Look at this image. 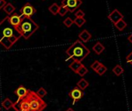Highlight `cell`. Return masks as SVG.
<instances>
[{"label":"cell","instance_id":"1","mask_svg":"<svg viewBox=\"0 0 132 111\" xmlns=\"http://www.w3.org/2000/svg\"><path fill=\"white\" fill-rule=\"evenodd\" d=\"M22 37L16 28L11 25L9 16L0 22V45L6 49H10Z\"/></svg>","mask_w":132,"mask_h":111},{"label":"cell","instance_id":"2","mask_svg":"<svg viewBox=\"0 0 132 111\" xmlns=\"http://www.w3.org/2000/svg\"><path fill=\"white\" fill-rule=\"evenodd\" d=\"M65 52L73 61L81 63L90 53V50L80 40H76L69 48L66 49Z\"/></svg>","mask_w":132,"mask_h":111},{"label":"cell","instance_id":"3","mask_svg":"<svg viewBox=\"0 0 132 111\" xmlns=\"http://www.w3.org/2000/svg\"><path fill=\"white\" fill-rule=\"evenodd\" d=\"M16 28L22 37L28 39L39 29V26L31 18L23 17L20 25Z\"/></svg>","mask_w":132,"mask_h":111},{"label":"cell","instance_id":"4","mask_svg":"<svg viewBox=\"0 0 132 111\" xmlns=\"http://www.w3.org/2000/svg\"><path fill=\"white\" fill-rule=\"evenodd\" d=\"M26 98L29 103V111H43L47 107V103L42 98L37 96L36 92L29 90Z\"/></svg>","mask_w":132,"mask_h":111},{"label":"cell","instance_id":"5","mask_svg":"<svg viewBox=\"0 0 132 111\" xmlns=\"http://www.w3.org/2000/svg\"><path fill=\"white\" fill-rule=\"evenodd\" d=\"M82 0H62L61 6H64L69 12L73 13L82 5Z\"/></svg>","mask_w":132,"mask_h":111},{"label":"cell","instance_id":"6","mask_svg":"<svg viewBox=\"0 0 132 111\" xmlns=\"http://www.w3.org/2000/svg\"><path fill=\"white\" fill-rule=\"evenodd\" d=\"M36 12H37L36 9L30 3H27L26 4H24L23 6L20 10V15L23 17H27V18H31L36 13Z\"/></svg>","mask_w":132,"mask_h":111},{"label":"cell","instance_id":"7","mask_svg":"<svg viewBox=\"0 0 132 111\" xmlns=\"http://www.w3.org/2000/svg\"><path fill=\"white\" fill-rule=\"evenodd\" d=\"M69 97H71L73 100V104L76 103V102H78L84 96V93L82 90H80L79 87L76 86L75 88H73L69 93Z\"/></svg>","mask_w":132,"mask_h":111},{"label":"cell","instance_id":"8","mask_svg":"<svg viewBox=\"0 0 132 111\" xmlns=\"http://www.w3.org/2000/svg\"><path fill=\"white\" fill-rule=\"evenodd\" d=\"M108 19L113 24H116L118 21H120V20L123 19V16L119 12L118 9H114L112 13H110V15L108 16Z\"/></svg>","mask_w":132,"mask_h":111},{"label":"cell","instance_id":"9","mask_svg":"<svg viewBox=\"0 0 132 111\" xmlns=\"http://www.w3.org/2000/svg\"><path fill=\"white\" fill-rule=\"evenodd\" d=\"M23 18V17L21 15H20L16 13H14L9 16V20L12 26H13L14 27H17L20 25V23H21Z\"/></svg>","mask_w":132,"mask_h":111},{"label":"cell","instance_id":"10","mask_svg":"<svg viewBox=\"0 0 132 111\" xmlns=\"http://www.w3.org/2000/svg\"><path fill=\"white\" fill-rule=\"evenodd\" d=\"M28 91H29V90H27V88H25L23 86L21 85L15 90L14 93L18 96V99H21L27 95Z\"/></svg>","mask_w":132,"mask_h":111},{"label":"cell","instance_id":"11","mask_svg":"<svg viewBox=\"0 0 132 111\" xmlns=\"http://www.w3.org/2000/svg\"><path fill=\"white\" fill-rule=\"evenodd\" d=\"M79 38L84 42H87L91 38H92V35L91 33L86 30V29H84L82 30L79 34Z\"/></svg>","mask_w":132,"mask_h":111},{"label":"cell","instance_id":"12","mask_svg":"<svg viewBox=\"0 0 132 111\" xmlns=\"http://www.w3.org/2000/svg\"><path fill=\"white\" fill-rule=\"evenodd\" d=\"M3 10L8 15V16H10V15H12L13 13H14V12L16 10V7L13 4H11L10 3H6V6L3 8Z\"/></svg>","mask_w":132,"mask_h":111},{"label":"cell","instance_id":"13","mask_svg":"<svg viewBox=\"0 0 132 111\" xmlns=\"http://www.w3.org/2000/svg\"><path fill=\"white\" fill-rule=\"evenodd\" d=\"M105 49V47L101 43V42H96L93 46V50L97 54V55H100L101 54Z\"/></svg>","mask_w":132,"mask_h":111},{"label":"cell","instance_id":"14","mask_svg":"<svg viewBox=\"0 0 132 111\" xmlns=\"http://www.w3.org/2000/svg\"><path fill=\"white\" fill-rule=\"evenodd\" d=\"M89 82H88L86 80H85L84 78H82V79L79 80V82L77 83V87H79V88L80 90H82V91L85 90L89 86Z\"/></svg>","mask_w":132,"mask_h":111},{"label":"cell","instance_id":"15","mask_svg":"<svg viewBox=\"0 0 132 111\" xmlns=\"http://www.w3.org/2000/svg\"><path fill=\"white\" fill-rule=\"evenodd\" d=\"M13 102L8 97H6L3 102H2V106L6 109V110L10 109V108H13Z\"/></svg>","mask_w":132,"mask_h":111},{"label":"cell","instance_id":"16","mask_svg":"<svg viewBox=\"0 0 132 111\" xmlns=\"http://www.w3.org/2000/svg\"><path fill=\"white\" fill-rule=\"evenodd\" d=\"M114 26L119 31H123L127 27V24L126 23V22L123 19H121V20L118 21L116 24H114Z\"/></svg>","mask_w":132,"mask_h":111},{"label":"cell","instance_id":"17","mask_svg":"<svg viewBox=\"0 0 132 111\" xmlns=\"http://www.w3.org/2000/svg\"><path fill=\"white\" fill-rule=\"evenodd\" d=\"M82 63H79V62H77V61H73L70 65H69V68L74 71L75 73H76L78 71V70L82 66Z\"/></svg>","mask_w":132,"mask_h":111},{"label":"cell","instance_id":"18","mask_svg":"<svg viewBox=\"0 0 132 111\" xmlns=\"http://www.w3.org/2000/svg\"><path fill=\"white\" fill-rule=\"evenodd\" d=\"M59 6L57 3H53L51 6H49L48 10L53 14V15H57L58 13V10H59Z\"/></svg>","mask_w":132,"mask_h":111},{"label":"cell","instance_id":"19","mask_svg":"<svg viewBox=\"0 0 132 111\" xmlns=\"http://www.w3.org/2000/svg\"><path fill=\"white\" fill-rule=\"evenodd\" d=\"M123 69L122 68V66H120V65H117L116 66H114V68L113 69V73L116 75V76H120L123 73Z\"/></svg>","mask_w":132,"mask_h":111},{"label":"cell","instance_id":"20","mask_svg":"<svg viewBox=\"0 0 132 111\" xmlns=\"http://www.w3.org/2000/svg\"><path fill=\"white\" fill-rule=\"evenodd\" d=\"M88 72H89L88 69H87V68H86V67L82 64V66L78 70V71L76 72V73H77L79 76H82H82H85Z\"/></svg>","mask_w":132,"mask_h":111},{"label":"cell","instance_id":"21","mask_svg":"<svg viewBox=\"0 0 132 111\" xmlns=\"http://www.w3.org/2000/svg\"><path fill=\"white\" fill-rule=\"evenodd\" d=\"M74 23L78 26V27H82L86 22V20L84 18H76L73 20Z\"/></svg>","mask_w":132,"mask_h":111},{"label":"cell","instance_id":"22","mask_svg":"<svg viewBox=\"0 0 132 111\" xmlns=\"http://www.w3.org/2000/svg\"><path fill=\"white\" fill-rule=\"evenodd\" d=\"M106 70H107V68L103 65V64H101L100 66V67L95 71L98 75H100V76H103L106 72Z\"/></svg>","mask_w":132,"mask_h":111},{"label":"cell","instance_id":"23","mask_svg":"<svg viewBox=\"0 0 132 111\" xmlns=\"http://www.w3.org/2000/svg\"><path fill=\"white\" fill-rule=\"evenodd\" d=\"M36 93L37 94L38 96H40V98H43V97H44L47 94V90L44 87H40L37 90V91L36 92Z\"/></svg>","mask_w":132,"mask_h":111},{"label":"cell","instance_id":"24","mask_svg":"<svg viewBox=\"0 0 132 111\" xmlns=\"http://www.w3.org/2000/svg\"><path fill=\"white\" fill-rule=\"evenodd\" d=\"M63 23H64V25L66 27L69 28V27H71V26L73 25L74 22H73V20L72 19V18L67 17V18H66V19L63 21Z\"/></svg>","mask_w":132,"mask_h":111},{"label":"cell","instance_id":"25","mask_svg":"<svg viewBox=\"0 0 132 111\" xmlns=\"http://www.w3.org/2000/svg\"><path fill=\"white\" fill-rule=\"evenodd\" d=\"M69 13V11H68V9H66L64 6H61L60 7H59V10H58V14L61 16H64L66 14H67Z\"/></svg>","mask_w":132,"mask_h":111},{"label":"cell","instance_id":"26","mask_svg":"<svg viewBox=\"0 0 132 111\" xmlns=\"http://www.w3.org/2000/svg\"><path fill=\"white\" fill-rule=\"evenodd\" d=\"M101 64H102V63H101L100 61L96 60V61L93 62V63L91 64V68H92V70H93L94 71H96V70L100 67V66Z\"/></svg>","mask_w":132,"mask_h":111},{"label":"cell","instance_id":"27","mask_svg":"<svg viewBox=\"0 0 132 111\" xmlns=\"http://www.w3.org/2000/svg\"><path fill=\"white\" fill-rule=\"evenodd\" d=\"M75 16L76 18H84L85 16V13L82 11V10H78L76 13H75Z\"/></svg>","mask_w":132,"mask_h":111},{"label":"cell","instance_id":"28","mask_svg":"<svg viewBox=\"0 0 132 111\" xmlns=\"http://www.w3.org/2000/svg\"><path fill=\"white\" fill-rule=\"evenodd\" d=\"M126 60H127V63H130L132 65V51L130 52V53L126 57Z\"/></svg>","mask_w":132,"mask_h":111},{"label":"cell","instance_id":"29","mask_svg":"<svg viewBox=\"0 0 132 111\" xmlns=\"http://www.w3.org/2000/svg\"><path fill=\"white\" fill-rule=\"evenodd\" d=\"M6 2L5 0H0V9H2L4 8V6H6Z\"/></svg>","mask_w":132,"mask_h":111},{"label":"cell","instance_id":"30","mask_svg":"<svg viewBox=\"0 0 132 111\" xmlns=\"http://www.w3.org/2000/svg\"><path fill=\"white\" fill-rule=\"evenodd\" d=\"M127 39H128V40L130 42V43H132V33L128 36V38H127Z\"/></svg>","mask_w":132,"mask_h":111},{"label":"cell","instance_id":"31","mask_svg":"<svg viewBox=\"0 0 132 111\" xmlns=\"http://www.w3.org/2000/svg\"><path fill=\"white\" fill-rule=\"evenodd\" d=\"M66 111H75V110H74L72 108H69V109H68L67 110H66Z\"/></svg>","mask_w":132,"mask_h":111},{"label":"cell","instance_id":"32","mask_svg":"<svg viewBox=\"0 0 132 111\" xmlns=\"http://www.w3.org/2000/svg\"></svg>","mask_w":132,"mask_h":111}]
</instances>
